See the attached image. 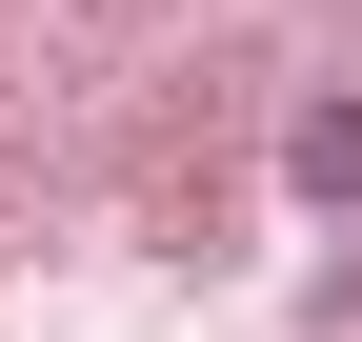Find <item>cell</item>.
<instances>
[{"label":"cell","mask_w":362,"mask_h":342,"mask_svg":"<svg viewBox=\"0 0 362 342\" xmlns=\"http://www.w3.org/2000/svg\"><path fill=\"white\" fill-rule=\"evenodd\" d=\"M282 182H302V201H362V81H342V101H302V121H282Z\"/></svg>","instance_id":"1"}]
</instances>
